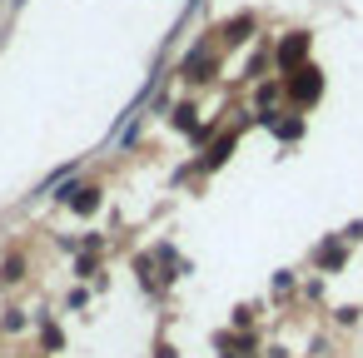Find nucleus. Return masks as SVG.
<instances>
[{"instance_id":"nucleus-2","label":"nucleus","mask_w":363,"mask_h":358,"mask_svg":"<svg viewBox=\"0 0 363 358\" xmlns=\"http://www.w3.org/2000/svg\"><path fill=\"white\" fill-rule=\"evenodd\" d=\"M298 55H303V35H294V40L284 45V55H279V65H294Z\"/></svg>"},{"instance_id":"nucleus-1","label":"nucleus","mask_w":363,"mask_h":358,"mask_svg":"<svg viewBox=\"0 0 363 358\" xmlns=\"http://www.w3.org/2000/svg\"><path fill=\"white\" fill-rule=\"evenodd\" d=\"M323 90V80H318V70H298V80H289V95L298 100V105H308L313 95Z\"/></svg>"}]
</instances>
